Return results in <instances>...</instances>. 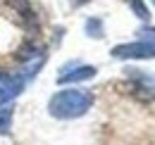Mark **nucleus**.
Instances as JSON below:
<instances>
[{
    "mask_svg": "<svg viewBox=\"0 0 155 145\" xmlns=\"http://www.w3.org/2000/svg\"><path fill=\"white\" fill-rule=\"evenodd\" d=\"M12 117H15V102L2 100L0 102V136H7L12 128Z\"/></svg>",
    "mask_w": 155,
    "mask_h": 145,
    "instance_id": "nucleus-5",
    "label": "nucleus"
},
{
    "mask_svg": "<svg viewBox=\"0 0 155 145\" xmlns=\"http://www.w3.org/2000/svg\"><path fill=\"white\" fill-rule=\"evenodd\" d=\"M93 105V95L81 88H64L58 91L50 102H48V112L55 119H79L84 117Z\"/></svg>",
    "mask_w": 155,
    "mask_h": 145,
    "instance_id": "nucleus-1",
    "label": "nucleus"
},
{
    "mask_svg": "<svg viewBox=\"0 0 155 145\" xmlns=\"http://www.w3.org/2000/svg\"><path fill=\"white\" fill-rule=\"evenodd\" d=\"M86 34H88L91 38H103V36H105V26H103V19H98V17L86 19Z\"/></svg>",
    "mask_w": 155,
    "mask_h": 145,
    "instance_id": "nucleus-6",
    "label": "nucleus"
},
{
    "mask_svg": "<svg viewBox=\"0 0 155 145\" xmlns=\"http://www.w3.org/2000/svg\"><path fill=\"white\" fill-rule=\"evenodd\" d=\"M2 100H12V98H10V93H7L2 86H0V102H2Z\"/></svg>",
    "mask_w": 155,
    "mask_h": 145,
    "instance_id": "nucleus-9",
    "label": "nucleus"
},
{
    "mask_svg": "<svg viewBox=\"0 0 155 145\" xmlns=\"http://www.w3.org/2000/svg\"><path fill=\"white\" fill-rule=\"evenodd\" d=\"M153 5H155V0H153Z\"/></svg>",
    "mask_w": 155,
    "mask_h": 145,
    "instance_id": "nucleus-11",
    "label": "nucleus"
},
{
    "mask_svg": "<svg viewBox=\"0 0 155 145\" xmlns=\"http://www.w3.org/2000/svg\"><path fill=\"white\" fill-rule=\"evenodd\" d=\"M110 55L115 60H153L155 57V45L138 40V43H124V45H115Z\"/></svg>",
    "mask_w": 155,
    "mask_h": 145,
    "instance_id": "nucleus-2",
    "label": "nucleus"
},
{
    "mask_svg": "<svg viewBox=\"0 0 155 145\" xmlns=\"http://www.w3.org/2000/svg\"><path fill=\"white\" fill-rule=\"evenodd\" d=\"M127 76L134 81V91H141L143 100H153L155 98V76L153 74H146L141 69H127Z\"/></svg>",
    "mask_w": 155,
    "mask_h": 145,
    "instance_id": "nucleus-4",
    "label": "nucleus"
},
{
    "mask_svg": "<svg viewBox=\"0 0 155 145\" xmlns=\"http://www.w3.org/2000/svg\"><path fill=\"white\" fill-rule=\"evenodd\" d=\"M96 67H91V64H67V67H62V72L58 76V83L60 86H64V83H79V81H88V79H93L96 76Z\"/></svg>",
    "mask_w": 155,
    "mask_h": 145,
    "instance_id": "nucleus-3",
    "label": "nucleus"
},
{
    "mask_svg": "<svg viewBox=\"0 0 155 145\" xmlns=\"http://www.w3.org/2000/svg\"><path fill=\"white\" fill-rule=\"evenodd\" d=\"M129 5H131V10L136 12V17L138 19H150V14H148V7L143 5V0H129Z\"/></svg>",
    "mask_w": 155,
    "mask_h": 145,
    "instance_id": "nucleus-7",
    "label": "nucleus"
},
{
    "mask_svg": "<svg viewBox=\"0 0 155 145\" xmlns=\"http://www.w3.org/2000/svg\"><path fill=\"white\" fill-rule=\"evenodd\" d=\"M138 36H141V40L155 45V29H138Z\"/></svg>",
    "mask_w": 155,
    "mask_h": 145,
    "instance_id": "nucleus-8",
    "label": "nucleus"
},
{
    "mask_svg": "<svg viewBox=\"0 0 155 145\" xmlns=\"http://www.w3.org/2000/svg\"><path fill=\"white\" fill-rule=\"evenodd\" d=\"M74 5H86V2H91V0H72Z\"/></svg>",
    "mask_w": 155,
    "mask_h": 145,
    "instance_id": "nucleus-10",
    "label": "nucleus"
}]
</instances>
